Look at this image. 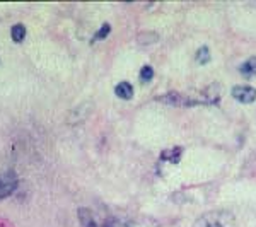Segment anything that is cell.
<instances>
[{"instance_id":"1","label":"cell","mask_w":256,"mask_h":227,"mask_svg":"<svg viewBox=\"0 0 256 227\" xmlns=\"http://www.w3.org/2000/svg\"><path fill=\"white\" fill-rule=\"evenodd\" d=\"M193 227H236V217L227 210H212L196 219Z\"/></svg>"},{"instance_id":"2","label":"cell","mask_w":256,"mask_h":227,"mask_svg":"<svg viewBox=\"0 0 256 227\" xmlns=\"http://www.w3.org/2000/svg\"><path fill=\"white\" fill-rule=\"evenodd\" d=\"M17 183H19V179H17L14 171H9V173L2 174V176H0V200L12 195L17 188Z\"/></svg>"},{"instance_id":"3","label":"cell","mask_w":256,"mask_h":227,"mask_svg":"<svg viewBox=\"0 0 256 227\" xmlns=\"http://www.w3.org/2000/svg\"><path fill=\"white\" fill-rule=\"evenodd\" d=\"M232 97L243 104H250L256 99V89L250 86H236L232 89Z\"/></svg>"},{"instance_id":"4","label":"cell","mask_w":256,"mask_h":227,"mask_svg":"<svg viewBox=\"0 0 256 227\" xmlns=\"http://www.w3.org/2000/svg\"><path fill=\"white\" fill-rule=\"evenodd\" d=\"M115 93L116 96L122 97V99H131V96H133V87H131L130 82L123 80V82H120L118 86L115 87Z\"/></svg>"},{"instance_id":"5","label":"cell","mask_w":256,"mask_h":227,"mask_svg":"<svg viewBox=\"0 0 256 227\" xmlns=\"http://www.w3.org/2000/svg\"><path fill=\"white\" fill-rule=\"evenodd\" d=\"M181 154H183L181 147L167 149V151H164L162 154H160V159H162V161H169L171 164H176V162H179V157H181Z\"/></svg>"},{"instance_id":"6","label":"cell","mask_w":256,"mask_h":227,"mask_svg":"<svg viewBox=\"0 0 256 227\" xmlns=\"http://www.w3.org/2000/svg\"><path fill=\"white\" fill-rule=\"evenodd\" d=\"M79 219H80V224H82L84 227H96L94 215L91 214L87 208H80V210H79Z\"/></svg>"},{"instance_id":"7","label":"cell","mask_w":256,"mask_h":227,"mask_svg":"<svg viewBox=\"0 0 256 227\" xmlns=\"http://www.w3.org/2000/svg\"><path fill=\"white\" fill-rule=\"evenodd\" d=\"M241 74L244 77H253L256 75V57L250 58L246 64L241 65Z\"/></svg>"},{"instance_id":"8","label":"cell","mask_w":256,"mask_h":227,"mask_svg":"<svg viewBox=\"0 0 256 227\" xmlns=\"http://www.w3.org/2000/svg\"><path fill=\"white\" fill-rule=\"evenodd\" d=\"M10 36H12L14 43H23L26 38V28L23 24H16L10 29Z\"/></svg>"},{"instance_id":"9","label":"cell","mask_w":256,"mask_h":227,"mask_svg":"<svg viewBox=\"0 0 256 227\" xmlns=\"http://www.w3.org/2000/svg\"><path fill=\"white\" fill-rule=\"evenodd\" d=\"M152 77H154V68L151 67V65L142 67V70H140V80L142 82H151Z\"/></svg>"},{"instance_id":"10","label":"cell","mask_w":256,"mask_h":227,"mask_svg":"<svg viewBox=\"0 0 256 227\" xmlns=\"http://www.w3.org/2000/svg\"><path fill=\"white\" fill-rule=\"evenodd\" d=\"M210 60V53H208V48L207 46H202L198 51H196V62L198 64H207V62Z\"/></svg>"},{"instance_id":"11","label":"cell","mask_w":256,"mask_h":227,"mask_svg":"<svg viewBox=\"0 0 256 227\" xmlns=\"http://www.w3.org/2000/svg\"><path fill=\"white\" fill-rule=\"evenodd\" d=\"M109 31H111V28H109V24H102L99 31L96 32V39H102V38H106V36L109 34Z\"/></svg>"}]
</instances>
